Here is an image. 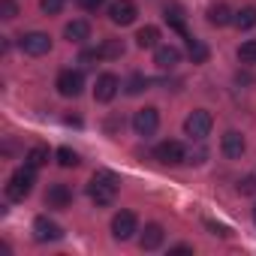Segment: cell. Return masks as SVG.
Masks as SVG:
<instances>
[{"mask_svg":"<svg viewBox=\"0 0 256 256\" xmlns=\"http://www.w3.org/2000/svg\"><path fill=\"white\" fill-rule=\"evenodd\" d=\"M118 187H120V178H118L114 172H108V169H100V172H94V178H90V184H88V193H90L94 205L106 208V205L114 202Z\"/></svg>","mask_w":256,"mask_h":256,"instance_id":"1","label":"cell"},{"mask_svg":"<svg viewBox=\"0 0 256 256\" xmlns=\"http://www.w3.org/2000/svg\"><path fill=\"white\" fill-rule=\"evenodd\" d=\"M34 184H36V169L24 163V166L16 169V172L10 175V181H6V199H10V202H24V199L30 196Z\"/></svg>","mask_w":256,"mask_h":256,"instance_id":"2","label":"cell"},{"mask_svg":"<svg viewBox=\"0 0 256 256\" xmlns=\"http://www.w3.org/2000/svg\"><path fill=\"white\" fill-rule=\"evenodd\" d=\"M211 126H214V118H211V112H205V108H196V112H190V114H187V120H184V133H187L190 139L202 142V139L211 133Z\"/></svg>","mask_w":256,"mask_h":256,"instance_id":"3","label":"cell"},{"mask_svg":"<svg viewBox=\"0 0 256 256\" xmlns=\"http://www.w3.org/2000/svg\"><path fill=\"white\" fill-rule=\"evenodd\" d=\"M157 126H160V112L154 108V106H145V108H139L136 114H133V130H136V136H154L157 133Z\"/></svg>","mask_w":256,"mask_h":256,"instance_id":"4","label":"cell"},{"mask_svg":"<svg viewBox=\"0 0 256 256\" xmlns=\"http://www.w3.org/2000/svg\"><path fill=\"white\" fill-rule=\"evenodd\" d=\"M136 232H139V220H136L133 211H118V214L112 217V235H114L118 241H130Z\"/></svg>","mask_w":256,"mask_h":256,"instance_id":"5","label":"cell"},{"mask_svg":"<svg viewBox=\"0 0 256 256\" xmlns=\"http://www.w3.org/2000/svg\"><path fill=\"white\" fill-rule=\"evenodd\" d=\"M154 157H157L163 166H178V163H187V151H184V145H181V142H175V139L160 142V145L154 148Z\"/></svg>","mask_w":256,"mask_h":256,"instance_id":"6","label":"cell"},{"mask_svg":"<svg viewBox=\"0 0 256 256\" xmlns=\"http://www.w3.org/2000/svg\"><path fill=\"white\" fill-rule=\"evenodd\" d=\"M18 46H22L24 54L40 58V54H48V52H52V36L42 34V30H34V34H24V36L18 40Z\"/></svg>","mask_w":256,"mask_h":256,"instance_id":"7","label":"cell"},{"mask_svg":"<svg viewBox=\"0 0 256 256\" xmlns=\"http://www.w3.org/2000/svg\"><path fill=\"white\" fill-rule=\"evenodd\" d=\"M136 16H139V10H136L133 0H114V4L108 6V18H112V24H120V28L133 24Z\"/></svg>","mask_w":256,"mask_h":256,"instance_id":"8","label":"cell"},{"mask_svg":"<svg viewBox=\"0 0 256 256\" xmlns=\"http://www.w3.org/2000/svg\"><path fill=\"white\" fill-rule=\"evenodd\" d=\"M82 88H84V76L78 70H64L58 76V94L60 96H78Z\"/></svg>","mask_w":256,"mask_h":256,"instance_id":"9","label":"cell"},{"mask_svg":"<svg viewBox=\"0 0 256 256\" xmlns=\"http://www.w3.org/2000/svg\"><path fill=\"white\" fill-rule=\"evenodd\" d=\"M118 88H120V78L114 72H102L96 78V84H94V100L96 102H108V100H114Z\"/></svg>","mask_w":256,"mask_h":256,"instance_id":"10","label":"cell"},{"mask_svg":"<svg viewBox=\"0 0 256 256\" xmlns=\"http://www.w3.org/2000/svg\"><path fill=\"white\" fill-rule=\"evenodd\" d=\"M220 151H223L229 160H238V157L247 151V142H244V136H241L238 130H229V133L223 136V142H220Z\"/></svg>","mask_w":256,"mask_h":256,"instance_id":"11","label":"cell"},{"mask_svg":"<svg viewBox=\"0 0 256 256\" xmlns=\"http://www.w3.org/2000/svg\"><path fill=\"white\" fill-rule=\"evenodd\" d=\"M60 235H64V229L54 220H48V217H36L34 220V238L36 241H58Z\"/></svg>","mask_w":256,"mask_h":256,"instance_id":"12","label":"cell"},{"mask_svg":"<svg viewBox=\"0 0 256 256\" xmlns=\"http://www.w3.org/2000/svg\"><path fill=\"white\" fill-rule=\"evenodd\" d=\"M72 202V190L66 184H52L48 193H46V205L48 208H70Z\"/></svg>","mask_w":256,"mask_h":256,"instance_id":"13","label":"cell"},{"mask_svg":"<svg viewBox=\"0 0 256 256\" xmlns=\"http://www.w3.org/2000/svg\"><path fill=\"white\" fill-rule=\"evenodd\" d=\"M154 64H157L160 70H175V66L181 64V52H178L175 46H157V52H154Z\"/></svg>","mask_w":256,"mask_h":256,"instance_id":"14","label":"cell"},{"mask_svg":"<svg viewBox=\"0 0 256 256\" xmlns=\"http://www.w3.org/2000/svg\"><path fill=\"white\" fill-rule=\"evenodd\" d=\"M163 238H166V229L160 223H148L145 232H142V238H139V244H142V250H157L163 244Z\"/></svg>","mask_w":256,"mask_h":256,"instance_id":"15","label":"cell"},{"mask_svg":"<svg viewBox=\"0 0 256 256\" xmlns=\"http://www.w3.org/2000/svg\"><path fill=\"white\" fill-rule=\"evenodd\" d=\"M163 18H166V24H169L172 30H178L181 36H190V34H187V22H184V10H181L178 4L166 6V10H163Z\"/></svg>","mask_w":256,"mask_h":256,"instance_id":"16","label":"cell"},{"mask_svg":"<svg viewBox=\"0 0 256 256\" xmlns=\"http://www.w3.org/2000/svg\"><path fill=\"white\" fill-rule=\"evenodd\" d=\"M64 36H66L70 42H84V40H90V24H88L84 18H76V22H70V24L64 28Z\"/></svg>","mask_w":256,"mask_h":256,"instance_id":"17","label":"cell"},{"mask_svg":"<svg viewBox=\"0 0 256 256\" xmlns=\"http://www.w3.org/2000/svg\"><path fill=\"white\" fill-rule=\"evenodd\" d=\"M229 22H232V12H229L226 4H214V6H208V24H214V28H226Z\"/></svg>","mask_w":256,"mask_h":256,"instance_id":"18","label":"cell"},{"mask_svg":"<svg viewBox=\"0 0 256 256\" xmlns=\"http://www.w3.org/2000/svg\"><path fill=\"white\" fill-rule=\"evenodd\" d=\"M136 46L139 48H157L160 46V30L154 24H145L139 34H136Z\"/></svg>","mask_w":256,"mask_h":256,"instance_id":"19","label":"cell"},{"mask_svg":"<svg viewBox=\"0 0 256 256\" xmlns=\"http://www.w3.org/2000/svg\"><path fill=\"white\" fill-rule=\"evenodd\" d=\"M232 24H235L238 30H250V28H256V6H244V10H238V12L232 16Z\"/></svg>","mask_w":256,"mask_h":256,"instance_id":"20","label":"cell"},{"mask_svg":"<svg viewBox=\"0 0 256 256\" xmlns=\"http://www.w3.org/2000/svg\"><path fill=\"white\" fill-rule=\"evenodd\" d=\"M187 54H190L193 64H205V60H208V46H205L202 40L187 36Z\"/></svg>","mask_w":256,"mask_h":256,"instance_id":"21","label":"cell"},{"mask_svg":"<svg viewBox=\"0 0 256 256\" xmlns=\"http://www.w3.org/2000/svg\"><path fill=\"white\" fill-rule=\"evenodd\" d=\"M24 163H28V166H34V169H40V166H46V163H48V148H46V145H34V148L28 151V157H24Z\"/></svg>","mask_w":256,"mask_h":256,"instance_id":"22","label":"cell"},{"mask_svg":"<svg viewBox=\"0 0 256 256\" xmlns=\"http://www.w3.org/2000/svg\"><path fill=\"white\" fill-rule=\"evenodd\" d=\"M100 54H102L106 60H114V58L124 54V42H120V40H106V42L100 46Z\"/></svg>","mask_w":256,"mask_h":256,"instance_id":"23","label":"cell"},{"mask_svg":"<svg viewBox=\"0 0 256 256\" xmlns=\"http://www.w3.org/2000/svg\"><path fill=\"white\" fill-rule=\"evenodd\" d=\"M238 60L241 64H256V40H247L238 46Z\"/></svg>","mask_w":256,"mask_h":256,"instance_id":"24","label":"cell"},{"mask_svg":"<svg viewBox=\"0 0 256 256\" xmlns=\"http://www.w3.org/2000/svg\"><path fill=\"white\" fill-rule=\"evenodd\" d=\"M58 163L64 169H72V166H78V154L72 148H58Z\"/></svg>","mask_w":256,"mask_h":256,"instance_id":"25","label":"cell"},{"mask_svg":"<svg viewBox=\"0 0 256 256\" xmlns=\"http://www.w3.org/2000/svg\"><path fill=\"white\" fill-rule=\"evenodd\" d=\"M145 88H148V78H145V76H139V72H136V76H130V82H126V94H130V96L142 94Z\"/></svg>","mask_w":256,"mask_h":256,"instance_id":"26","label":"cell"},{"mask_svg":"<svg viewBox=\"0 0 256 256\" xmlns=\"http://www.w3.org/2000/svg\"><path fill=\"white\" fill-rule=\"evenodd\" d=\"M235 190H238L241 196H253V193H256V175H244Z\"/></svg>","mask_w":256,"mask_h":256,"instance_id":"27","label":"cell"},{"mask_svg":"<svg viewBox=\"0 0 256 256\" xmlns=\"http://www.w3.org/2000/svg\"><path fill=\"white\" fill-rule=\"evenodd\" d=\"M16 16H18V6H16V0H0V18L12 22Z\"/></svg>","mask_w":256,"mask_h":256,"instance_id":"28","label":"cell"},{"mask_svg":"<svg viewBox=\"0 0 256 256\" xmlns=\"http://www.w3.org/2000/svg\"><path fill=\"white\" fill-rule=\"evenodd\" d=\"M40 10H42L46 16H58V12L64 10V0H40Z\"/></svg>","mask_w":256,"mask_h":256,"instance_id":"29","label":"cell"},{"mask_svg":"<svg viewBox=\"0 0 256 256\" xmlns=\"http://www.w3.org/2000/svg\"><path fill=\"white\" fill-rule=\"evenodd\" d=\"M76 4H78V6H82L84 12H96V10H100V6L106 4V0H76Z\"/></svg>","mask_w":256,"mask_h":256,"instance_id":"30","label":"cell"},{"mask_svg":"<svg viewBox=\"0 0 256 256\" xmlns=\"http://www.w3.org/2000/svg\"><path fill=\"white\" fill-rule=\"evenodd\" d=\"M190 253H193V247H190V244H178V247H172V250H169V256H190Z\"/></svg>","mask_w":256,"mask_h":256,"instance_id":"31","label":"cell"},{"mask_svg":"<svg viewBox=\"0 0 256 256\" xmlns=\"http://www.w3.org/2000/svg\"><path fill=\"white\" fill-rule=\"evenodd\" d=\"M205 226H208V229H211V232H214V235H223V238H226V235H229V229H226V226H220V223H214V220H208V223H205Z\"/></svg>","mask_w":256,"mask_h":256,"instance_id":"32","label":"cell"},{"mask_svg":"<svg viewBox=\"0 0 256 256\" xmlns=\"http://www.w3.org/2000/svg\"><path fill=\"white\" fill-rule=\"evenodd\" d=\"M253 223H256V205H253Z\"/></svg>","mask_w":256,"mask_h":256,"instance_id":"33","label":"cell"}]
</instances>
